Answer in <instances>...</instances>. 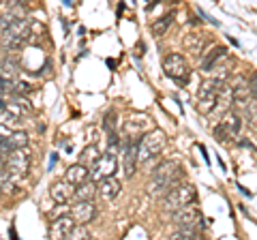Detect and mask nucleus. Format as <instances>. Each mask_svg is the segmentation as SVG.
Returning <instances> with one entry per match:
<instances>
[{
	"label": "nucleus",
	"mask_w": 257,
	"mask_h": 240,
	"mask_svg": "<svg viewBox=\"0 0 257 240\" xmlns=\"http://www.w3.org/2000/svg\"><path fill=\"white\" fill-rule=\"evenodd\" d=\"M244 111H246V120L251 125H257V99H251L244 105Z\"/></svg>",
	"instance_id": "obj_29"
},
{
	"label": "nucleus",
	"mask_w": 257,
	"mask_h": 240,
	"mask_svg": "<svg viewBox=\"0 0 257 240\" xmlns=\"http://www.w3.org/2000/svg\"><path fill=\"white\" fill-rule=\"evenodd\" d=\"M165 133L161 129H150L142 135V140L138 142V163H148L150 159L159 157L165 148Z\"/></svg>",
	"instance_id": "obj_3"
},
{
	"label": "nucleus",
	"mask_w": 257,
	"mask_h": 240,
	"mask_svg": "<svg viewBox=\"0 0 257 240\" xmlns=\"http://www.w3.org/2000/svg\"><path fill=\"white\" fill-rule=\"evenodd\" d=\"M240 129H242V118H240L236 111H223V116L219 120V125L214 127V138L219 142H225L227 138H236V135L240 133Z\"/></svg>",
	"instance_id": "obj_8"
},
{
	"label": "nucleus",
	"mask_w": 257,
	"mask_h": 240,
	"mask_svg": "<svg viewBox=\"0 0 257 240\" xmlns=\"http://www.w3.org/2000/svg\"><path fill=\"white\" fill-rule=\"evenodd\" d=\"M73 193H75V185H71L67 178L54 182V185L50 187V195H52L54 202H58V204L71 202V199H73Z\"/></svg>",
	"instance_id": "obj_16"
},
{
	"label": "nucleus",
	"mask_w": 257,
	"mask_h": 240,
	"mask_svg": "<svg viewBox=\"0 0 257 240\" xmlns=\"http://www.w3.org/2000/svg\"><path fill=\"white\" fill-rule=\"evenodd\" d=\"M223 86L225 82L223 79H204L202 84H199L197 88V101H195V105L199 107V111H204V114H210L212 107H214V103L216 99H219V92L223 90Z\"/></svg>",
	"instance_id": "obj_5"
},
{
	"label": "nucleus",
	"mask_w": 257,
	"mask_h": 240,
	"mask_svg": "<svg viewBox=\"0 0 257 240\" xmlns=\"http://www.w3.org/2000/svg\"><path fill=\"white\" fill-rule=\"evenodd\" d=\"M163 73L167 77H172L174 82H178V86H187L191 77L189 60L182 54H167L163 58Z\"/></svg>",
	"instance_id": "obj_6"
},
{
	"label": "nucleus",
	"mask_w": 257,
	"mask_h": 240,
	"mask_svg": "<svg viewBox=\"0 0 257 240\" xmlns=\"http://www.w3.org/2000/svg\"><path fill=\"white\" fill-rule=\"evenodd\" d=\"M13 180L15 178L7 170L0 172V191H5V193H11V191H13Z\"/></svg>",
	"instance_id": "obj_27"
},
{
	"label": "nucleus",
	"mask_w": 257,
	"mask_h": 240,
	"mask_svg": "<svg viewBox=\"0 0 257 240\" xmlns=\"http://www.w3.org/2000/svg\"><path fill=\"white\" fill-rule=\"evenodd\" d=\"M116 170H118L116 155H101L90 165V180H101V178H107V176H114Z\"/></svg>",
	"instance_id": "obj_11"
},
{
	"label": "nucleus",
	"mask_w": 257,
	"mask_h": 240,
	"mask_svg": "<svg viewBox=\"0 0 257 240\" xmlns=\"http://www.w3.org/2000/svg\"><path fill=\"white\" fill-rule=\"evenodd\" d=\"M3 73H5V77H9V79H13V75L18 73V60L15 58H5L3 60Z\"/></svg>",
	"instance_id": "obj_28"
},
{
	"label": "nucleus",
	"mask_w": 257,
	"mask_h": 240,
	"mask_svg": "<svg viewBox=\"0 0 257 240\" xmlns=\"http://www.w3.org/2000/svg\"><path fill=\"white\" fill-rule=\"evenodd\" d=\"M120 189H122V182H120L116 176H107V178H101L99 185H96V191H99V195L105 199V202H111V199H116Z\"/></svg>",
	"instance_id": "obj_17"
},
{
	"label": "nucleus",
	"mask_w": 257,
	"mask_h": 240,
	"mask_svg": "<svg viewBox=\"0 0 257 240\" xmlns=\"http://www.w3.org/2000/svg\"><path fill=\"white\" fill-rule=\"evenodd\" d=\"M150 129H155V125L148 114H131L124 123V138L126 142H140L142 135Z\"/></svg>",
	"instance_id": "obj_9"
},
{
	"label": "nucleus",
	"mask_w": 257,
	"mask_h": 240,
	"mask_svg": "<svg viewBox=\"0 0 257 240\" xmlns=\"http://www.w3.org/2000/svg\"><path fill=\"white\" fill-rule=\"evenodd\" d=\"M99 157H101V155H99V150H96V146H86V148H84V153H82V157H79V163L92 165Z\"/></svg>",
	"instance_id": "obj_25"
},
{
	"label": "nucleus",
	"mask_w": 257,
	"mask_h": 240,
	"mask_svg": "<svg viewBox=\"0 0 257 240\" xmlns=\"http://www.w3.org/2000/svg\"><path fill=\"white\" fill-rule=\"evenodd\" d=\"M197 202V191L195 187L191 185V182H178V185H174L170 191H165L163 199H161V206H163V210H178L182 206H189V204H195Z\"/></svg>",
	"instance_id": "obj_2"
},
{
	"label": "nucleus",
	"mask_w": 257,
	"mask_h": 240,
	"mask_svg": "<svg viewBox=\"0 0 257 240\" xmlns=\"http://www.w3.org/2000/svg\"><path fill=\"white\" fill-rule=\"evenodd\" d=\"M0 3H3V0H0Z\"/></svg>",
	"instance_id": "obj_35"
},
{
	"label": "nucleus",
	"mask_w": 257,
	"mask_h": 240,
	"mask_svg": "<svg viewBox=\"0 0 257 240\" xmlns=\"http://www.w3.org/2000/svg\"><path fill=\"white\" fill-rule=\"evenodd\" d=\"M22 18H24V15H22V7H9V11H7L3 18H0V33H3V30H7L13 22H18V20H22Z\"/></svg>",
	"instance_id": "obj_22"
},
{
	"label": "nucleus",
	"mask_w": 257,
	"mask_h": 240,
	"mask_svg": "<svg viewBox=\"0 0 257 240\" xmlns=\"http://www.w3.org/2000/svg\"><path fill=\"white\" fill-rule=\"evenodd\" d=\"M248 90H251V97L257 99V73H253L251 79H248Z\"/></svg>",
	"instance_id": "obj_32"
},
{
	"label": "nucleus",
	"mask_w": 257,
	"mask_h": 240,
	"mask_svg": "<svg viewBox=\"0 0 257 240\" xmlns=\"http://www.w3.org/2000/svg\"><path fill=\"white\" fill-rule=\"evenodd\" d=\"M30 20H18L9 28L0 33V43L5 50H20L30 41Z\"/></svg>",
	"instance_id": "obj_4"
},
{
	"label": "nucleus",
	"mask_w": 257,
	"mask_h": 240,
	"mask_svg": "<svg viewBox=\"0 0 257 240\" xmlns=\"http://www.w3.org/2000/svg\"><path fill=\"white\" fill-rule=\"evenodd\" d=\"M5 170L9 172L15 180H18V178H24V176L28 174V170H30V150H28L26 146L15 148L13 153L7 157Z\"/></svg>",
	"instance_id": "obj_7"
},
{
	"label": "nucleus",
	"mask_w": 257,
	"mask_h": 240,
	"mask_svg": "<svg viewBox=\"0 0 257 240\" xmlns=\"http://www.w3.org/2000/svg\"><path fill=\"white\" fill-rule=\"evenodd\" d=\"M71 185H82V182L86 180H90V170H88V165L84 163H75V165H71L69 170H67V176H64Z\"/></svg>",
	"instance_id": "obj_19"
},
{
	"label": "nucleus",
	"mask_w": 257,
	"mask_h": 240,
	"mask_svg": "<svg viewBox=\"0 0 257 240\" xmlns=\"http://www.w3.org/2000/svg\"><path fill=\"white\" fill-rule=\"evenodd\" d=\"M75 229V221L71 214H62V217L54 219L50 225V236L52 238H69Z\"/></svg>",
	"instance_id": "obj_15"
},
{
	"label": "nucleus",
	"mask_w": 257,
	"mask_h": 240,
	"mask_svg": "<svg viewBox=\"0 0 257 240\" xmlns=\"http://www.w3.org/2000/svg\"><path fill=\"white\" fill-rule=\"evenodd\" d=\"M71 217L75 225H90L96 217V206L92 204V199H79L71 206Z\"/></svg>",
	"instance_id": "obj_12"
},
{
	"label": "nucleus",
	"mask_w": 257,
	"mask_h": 240,
	"mask_svg": "<svg viewBox=\"0 0 257 240\" xmlns=\"http://www.w3.org/2000/svg\"><path fill=\"white\" fill-rule=\"evenodd\" d=\"M124 174L133 176L138 170V142H124Z\"/></svg>",
	"instance_id": "obj_18"
},
{
	"label": "nucleus",
	"mask_w": 257,
	"mask_h": 240,
	"mask_svg": "<svg viewBox=\"0 0 257 240\" xmlns=\"http://www.w3.org/2000/svg\"><path fill=\"white\" fill-rule=\"evenodd\" d=\"M116 123H118L116 111H107V114L103 116V127H105V131H107V133L116 131Z\"/></svg>",
	"instance_id": "obj_30"
},
{
	"label": "nucleus",
	"mask_w": 257,
	"mask_h": 240,
	"mask_svg": "<svg viewBox=\"0 0 257 240\" xmlns=\"http://www.w3.org/2000/svg\"><path fill=\"white\" fill-rule=\"evenodd\" d=\"M64 5H71V0H64Z\"/></svg>",
	"instance_id": "obj_34"
},
{
	"label": "nucleus",
	"mask_w": 257,
	"mask_h": 240,
	"mask_svg": "<svg viewBox=\"0 0 257 240\" xmlns=\"http://www.w3.org/2000/svg\"><path fill=\"white\" fill-rule=\"evenodd\" d=\"M174 11L172 13H167L165 18H161V20H157L155 24H152V35H157V37H161V35H165L167 30H170V26L174 24Z\"/></svg>",
	"instance_id": "obj_24"
},
{
	"label": "nucleus",
	"mask_w": 257,
	"mask_h": 240,
	"mask_svg": "<svg viewBox=\"0 0 257 240\" xmlns=\"http://www.w3.org/2000/svg\"><path fill=\"white\" fill-rule=\"evenodd\" d=\"M22 146H28V133L26 131L7 129V131L0 133V153L11 155L15 148H22Z\"/></svg>",
	"instance_id": "obj_13"
},
{
	"label": "nucleus",
	"mask_w": 257,
	"mask_h": 240,
	"mask_svg": "<svg viewBox=\"0 0 257 240\" xmlns=\"http://www.w3.org/2000/svg\"><path fill=\"white\" fill-rule=\"evenodd\" d=\"M212 71H214V77H216V79H223V82L231 75V60L227 58V54H225L223 58L212 67Z\"/></svg>",
	"instance_id": "obj_23"
},
{
	"label": "nucleus",
	"mask_w": 257,
	"mask_h": 240,
	"mask_svg": "<svg viewBox=\"0 0 257 240\" xmlns=\"http://www.w3.org/2000/svg\"><path fill=\"white\" fill-rule=\"evenodd\" d=\"M7 92H13V79L0 77V94H7Z\"/></svg>",
	"instance_id": "obj_31"
},
{
	"label": "nucleus",
	"mask_w": 257,
	"mask_h": 240,
	"mask_svg": "<svg viewBox=\"0 0 257 240\" xmlns=\"http://www.w3.org/2000/svg\"><path fill=\"white\" fill-rule=\"evenodd\" d=\"M227 86H229V90H231V97H234V103H236L238 107L244 109L246 103L253 99L251 97V90H248V79L242 77V75H238V77L231 79Z\"/></svg>",
	"instance_id": "obj_14"
},
{
	"label": "nucleus",
	"mask_w": 257,
	"mask_h": 240,
	"mask_svg": "<svg viewBox=\"0 0 257 240\" xmlns=\"http://www.w3.org/2000/svg\"><path fill=\"white\" fill-rule=\"evenodd\" d=\"M184 176L182 165L178 161H165L159 165L150 180V193L152 195H163L165 191H170L174 185H178L180 178Z\"/></svg>",
	"instance_id": "obj_1"
},
{
	"label": "nucleus",
	"mask_w": 257,
	"mask_h": 240,
	"mask_svg": "<svg viewBox=\"0 0 257 240\" xmlns=\"http://www.w3.org/2000/svg\"><path fill=\"white\" fill-rule=\"evenodd\" d=\"M202 221H204V214L195 204L182 206V208H178V210L172 212V223L176 227H195V229H199V225H204Z\"/></svg>",
	"instance_id": "obj_10"
},
{
	"label": "nucleus",
	"mask_w": 257,
	"mask_h": 240,
	"mask_svg": "<svg viewBox=\"0 0 257 240\" xmlns=\"http://www.w3.org/2000/svg\"><path fill=\"white\" fill-rule=\"evenodd\" d=\"M199 236V229H195V227H178L172 234V238H176V240H193V238H197Z\"/></svg>",
	"instance_id": "obj_26"
},
{
	"label": "nucleus",
	"mask_w": 257,
	"mask_h": 240,
	"mask_svg": "<svg viewBox=\"0 0 257 240\" xmlns=\"http://www.w3.org/2000/svg\"><path fill=\"white\" fill-rule=\"evenodd\" d=\"M94 193H96L94 180H86V182H82V185H77V187H75L73 199H75V202H79V199H92Z\"/></svg>",
	"instance_id": "obj_21"
},
{
	"label": "nucleus",
	"mask_w": 257,
	"mask_h": 240,
	"mask_svg": "<svg viewBox=\"0 0 257 240\" xmlns=\"http://www.w3.org/2000/svg\"><path fill=\"white\" fill-rule=\"evenodd\" d=\"M227 54V47H223V45H214V47H210V50L206 52V56L202 58V71H212V67L219 62L223 56Z\"/></svg>",
	"instance_id": "obj_20"
},
{
	"label": "nucleus",
	"mask_w": 257,
	"mask_h": 240,
	"mask_svg": "<svg viewBox=\"0 0 257 240\" xmlns=\"http://www.w3.org/2000/svg\"><path fill=\"white\" fill-rule=\"evenodd\" d=\"M5 3L9 5V7H22L24 3H26V0H5Z\"/></svg>",
	"instance_id": "obj_33"
}]
</instances>
